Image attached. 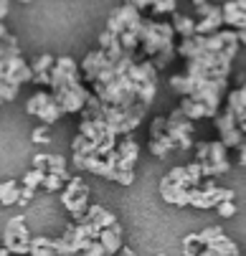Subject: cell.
Instances as JSON below:
<instances>
[{"mask_svg":"<svg viewBox=\"0 0 246 256\" xmlns=\"http://www.w3.org/2000/svg\"><path fill=\"white\" fill-rule=\"evenodd\" d=\"M0 256H13V254H10L8 246H0Z\"/></svg>","mask_w":246,"mask_h":256,"instance_id":"b9f144b4","label":"cell"},{"mask_svg":"<svg viewBox=\"0 0 246 256\" xmlns=\"http://www.w3.org/2000/svg\"><path fill=\"white\" fill-rule=\"evenodd\" d=\"M79 256H107V251H104V246H102V244H99V238H96V241H92V244H89Z\"/></svg>","mask_w":246,"mask_h":256,"instance_id":"836d02e7","label":"cell"},{"mask_svg":"<svg viewBox=\"0 0 246 256\" xmlns=\"http://www.w3.org/2000/svg\"><path fill=\"white\" fill-rule=\"evenodd\" d=\"M117 256H137V254H134V251H132L130 246H122V251H120Z\"/></svg>","mask_w":246,"mask_h":256,"instance_id":"ab89813d","label":"cell"},{"mask_svg":"<svg viewBox=\"0 0 246 256\" xmlns=\"http://www.w3.org/2000/svg\"><path fill=\"white\" fill-rule=\"evenodd\" d=\"M170 23H172L175 33H178V38H193V36L198 33V20L193 16L180 13V10H175L170 16Z\"/></svg>","mask_w":246,"mask_h":256,"instance_id":"44dd1931","label":"cell"},{"mask_svg":"<svg viewBox=\"0 0 246 256\" xmlns=\"http://www.w3.org/2000/svg\"><path fill=\"white\" fill-rule=\"evenodd\" d=\"M68 165H66V158L64 155H51L48 158V170L46 172H56V175H61V178H72V175H68V170H66Z\"/></svg>","mask_w":246,"mask_h":256,"instance_id":"4316f807","label":"cell"},{"mask_svg":"<svg viewBox=\"0 0 246 256\" xmlns=\"http://www.w3.org/2000/svg\"><path fill=\"white\" fill-rule=\"evenodd\" d=\"M44 180H46V170L30 168V170L23 175V180H20V182H23V186H28V188H36V190H38V188L44 186Z\"/></svg>","mask_w":246,"mask_h":256,"instance_id":"484cf974","label":"cell"},{"mask_svg":"<svg viewBox=\"0 0 246 256\" xmlns=\"http://www.w3.org/2000/svg\"><path fill=\"white\" fill-rule=\"evenodd\" d=\"M18 198H20V182L18 180L0 182V203L3 206H18Z\"/></svg>","mask_w":246,"mask_h":256,"instance_id":"603a6c76","label":"cell"},{"mask_svg":"<svg viewBox=\"0 0 246 256\" xmlns=\"http://www.w3.org/2000/svg\"><path fill=\"white\" fill-rule=\"evenodd\" d=\"M196 20H198V33L200 36H208V33H216L221 28H226V20H224V10L221 6L216 3H203L196 8Z\"/></svg>","mask_w":246,"mask_h":256,"instance_id":"4fadbf2b","label":"cell"},{"mask_svg":"<svg viewBox=\"0 0 246 256\" xmlns=\"http://www.w3.org/2000/svg\"><path fill=\"white\" fill-rule=\"evenodd\" d=\"M236 193L231 188L216 186V178H206L203 186L190 190V206L198 210H208V208H216L221 200H234Z\"/></svg>","mask_w":246,"mask_h":256,"instance_id":"52a82bcc","label":"cell"},{"mask_svg":"<svg viewBox=\"0 0 246 256\" xmlns=\"http://www.w3.org/2000/svg\"><path fill=\"white\" fill-rule=\"evenodd\" d=\"M140 162V142L132 140V134L120 137L117 142V168L120 170H134Z\"/></svg>","mask_w":246,"mask_h":256,"instance_id":"5bb4252c","label":"cell"},{"mask_svg":"<svg viewBox=\"0 0 246 256\" xmlns=\"http://www.w3.org/2000/svg\"><path fill=\"white\" fill-rule=\"evenodd\" d=\"M3 36H8V28H6V23L0 20V38H3Z\"/></svg>","mask_w":246,"mask_h":256,"instance_id":"7bdbcfd3","label":"cell"},{"mask_svg":"<svg viewBox=\"0 0 246 256\" xmlns=\"http://www.w3.org/2000/svg\"><path fill=\"white\" fill-rule=\"evenodd\" d=\"M145 16L140 8H134L130 0H124L122 6H117L110 18H107V30H112L117 36V41L122 46L124 54L130 56H140V30H142ZM142 58V56H140Z\"/></svg>","mask_w":246,"mask_h":256,"instance_id":"3957f363","label":"cell"},{"mask_svg":"<svg viewBox=\"0 0 246 256\" xmlns=\"http://www.w3.org/2000/svg\"><path fill=\"white\" fill-rule=\"evenodd\" d=\"M64 186H66V178H61V175H56V172H46V180H44V190H48V193H58V190H64Z\"/></svg>","mask_w":246,"mask_h":256,"instance_id":"f1b7e54d","label":"cell"},{"mask_svg":"<svg viewBox=\"0 0 246 256\" xmlns=\"http://www.w3.org/2000/svg\"><path fill=\"white\" fill-rule=\"evenodd\" d=\"M3 104H6V102H3V99H0V106H3Z\"/></svg>","mask_w":246,"mask_h":256,"instance_id":"7dc6e473","label":"cell"},{"mask_svg":"<svg viewBox=\"0 0 246 256\" xmlns=\"http://www.w3.org/2000/svg\"><path fill=\"white\" fill-rule=\"evenodd\" d=\"M48 158L46 152H38V155H33V168H38V170H48Z\"/></svg>","mask_w":246,"mask_h":256,"instance_id":"d590c367","label":"cell"},{"mask_svg":"<svg viewBox=\"0 0 246 256\" xmlns=\"http://www.w3.org/2000/svg\"><path fill=\"white\" fill-rule=\"evenodd\" d=\"M190 3H193V6L198 8V6H203V3H210V0H190Z\"/></svg>","mask_w":246,"mask_h":256,"instance_id":"ee69618b","label":"cell"},{"mask_svg":"<svg viewBox=\"0 0 246 256\" xmlns=\"http://www.w3.org/2000/svg\"><path fill=\"white\" fill-rule=\"evenodd\" d=\"M54 248H56V254H58V256H79V251H76L72 244H68V241H64L61 236H58V238H54Z\"/></svg>","mask_w":246,"mask_h":256,"instance_id":"1f68e13d","label":"cell"},{"mask_svg":"<svg viewBox=\"0 0 246 256\" xmlns=\"http://www.w3.org/2000/svg\"><path fill=\"white\" fill-rule=\"evenodd\" d=\"M162 178H168L170 182H175V186H180V188H186V190H193V188H198V186H203V180H206V175H203V170H200V165L193 160V162H186V165H175L168 175H162Z\"/></svg>","mask_w":246,"mask_h":256,"instance_id":"7c38bea8","label":"cell"},{"mask_svg":"<svg viewBox=\"0 0 246 256\" xmlns=\"http://www.w3.org/2000/svg\"><path fill=\"white\" fill-rule=\"evenodd\" d=\"M158 256H165V254H158Z\"/></svg>","mask_w":246,"mask_h":256,"instance_id":"c3c4849f","label":"cell"},{"mask_svg":"<svg viewBox=\"0 0 246 256\" xmlns=\"http://www.w3.org/2000/svg\"><path fill=\"white\" fill-rule=\"evenodd\" d=\"M72 152L74 155H96V144L86 134L76 132V137L72 140Z\"/></svg>","mask_w":246,"mask_h":256,"instance_id":"d4e9b609","label":"cell"},{"mask_svg":"<svg viewBox=\"0 0 246 256\" xmlns=\"http://www.w3.org/2000/svg\"><path fill=\"white\" fill-rule=\"evenodd\" d=\"M48 89L56 96V102L61 104L64 114H82L89 96H92V89L86 86V82L82 76V68L72 56L56 58Z\"/></svg>","mask_w":246,"mask_h":256,"instance_id":"6da1fadb","label":"cell"},{"mask_svg":"<svg viewBox=\"0 0 246 256\" xmlns=\"http://www.w3.org/2000/svg\"><path fill=\"white\" fill-rule=\"evenodd\" d=\"M0 206H3V203H0Z\"/></svg>","mask_w":246,"mask_h":256,"instance_id":"681fc988","label":"cell"},{"mask_svg":"<svg viewBox=\"0 0 246 256\" xmlns=\"http://www.w3.org/2000/svg\"><path fill=\"white\" fill-rule=\"evenodd\" d=\"M130 3H132L134 8H140V10H150V8L155 6V0H130Z\"/></svg>","mask_w":246,"mask_h":256,"instance_id":"8d00e7d4","label":"cell"},{"mask_svg":"<svg viewBox=\"0 0 246 256\" xmlns=\"http://www.w3.org/2000/svg\"><path fill=\"white\" fill-rule=\"evenodd\" d=\"M61 206L68 210V216H72L74 221H82V218L86 216V210L92 206L89 203V186L79 175L66 180V186L61 190Z\"/></svg>","mask_w":246,"mask_h":256,"instance_id":"5b68a950","label":"cell"},{"mask_svg":"<svg viewBox=\"0 0 246 256\" xmlns=\"http://www.w3.org/2000/svg\"><path fill=\"white\" fill-rule=\"evenodd\" d=\"M238 44L246 48V28H244V30H238Z\"/></svg>","mask_w":246,"mask_h":256,"instance_id":"60d3db41","label":"cell"},{"mask_svg":"<svg viewBox=\"0 0 246 256\" xmlns=\"http://www.w3.org/2000/svg\"><path fill=\"white\" fill-rule=\"evenodd\" d=\"M236 162H238L241 168H246V142L238 148V158H236Z\"/></svg>","mask_w":246,"mask_h":256,"instance_id":"f35d334b","label":"cell"},{"mask_svg":"<svg viewBox=\"0 0 246 256\" xmlns=\"http://www.w3.org/2000/svg\"><path fill=\"white\" fill-rule=\"evenodd\" d=\"M82 221H89L92 226H96V228L102 231V228H107V226H114V224H117V216H114L107 206L92 203L89 210H86V216L82 218Z\"/></svg>","mask_w":246,"mask_h":256,"instance_id":"e0dca14e","label":"cell"},{"mask_svg":"<svg viewBox=\"0 0 246 256\" xmlns=\"http://www.w3.org/2000/svg\"><path fill=\"white\" fill-rule=\"evenodd\" d=\"M8 10H10V0H0V20H6Z\"/></svg>","mask_w":246,"mask_h":256,"instance_id":"74e56055","label":"cell"},{"mask_svg":"<svg viewBox=\"0 0 246 256\" xmlns=\"http://www.w3.org/2000/svg\"><path fill=\"white\" fill-rule=\"evenodd\" d=\"M99 244L104 246V251H107V256H117L120 251H122V226H120V221L114 224V226H107V228H102V234H99Z\"/></svg>","mask_w":246,"mask_h":256,"instance_id":"d6986e66","label":"cell"},{"mask_svg":"<svg viewBox=\"0 0 246 256\" xmlns=\"http://www.w3.org/2000/svg\"><path fill=\"white\" fill-rule=\"evenodd\" d=\"M198 256H241V251H238L236 241H231V238L224 234L221 238L206 244V246L198 251Z\"/></svg>","mask_w":246,"mask_h":256,"instance_id":"2e32d148","label":"cell"},{"mask_svg":"<svg viewBox=\"0 0 246 256\" xmlns=\"http://www.w3.org/2000/svg\"><path fill=\"white\" fill-rule=\"evenodd\" d=\"M168 120V132L170 137L178 142V148L180 150H193L196 148V142H193V132H196V124L193 120H188L183 112H180V106L178 109H172L170 114H165Z\"/></svg>","mask_w":246,"mask_h":256,"instance_id":"8fae6325","label":"cell"},{"mask_svg":"<svg viewBox=\"0 0 246 256\" xmlns=\"http://www.w3.org/2000/svg\"><path fill=\"white\" fill-rule=\"evenodd\" d=\"M33 196H36V188H28L20 182V198H18V206H28L33 200Z\"/></svg>","mask_w":246,"mask_h":256,"instance_id":"e575fe53","label":"cell"},{"mask_svg":"<svg viewBox=\"0 0 246 256\" xmlns=\"http://www.w3.org/2000/svg\"><path fill=\"white\" fill-rule=\"evenodd\" d=\"M140 56L148 58L158 71L172 64V58L178 56V33L170 20L145 18L140 30Z\"/></svg>","mask_w":246,"mask_h":256,"instance_id":"7a4b0ae2","label":"cell"},{"mask_svg":"<svg viewBox=\"0 0 246 256\" xmlns=\"http://www.w3.org/2000/svg\"><path fill=\"white\" fill-rule=\"evenodd\" d=\"M226 109H231V112H234L238 127H241L244 134H246V84H241L238 89L228 92V96H226Z\"/></svg>","mask_w":246,"mask_h":256,"instance_id":"9a60e30c","label":"cell"},{"mask_svg":"<svg viewBox=\"0 0 246 256\" xmlns=\"http://www.w3.org/2000/svg\"><path fill=\"white\" fill-rule=\"evenodd\" d=\"M236 3H238V6H241V8L246 10V0H236Z\"/></svg>","mask_w":246,"mask_h":256,"instance_id":"f6af8a7d","label":"cell"},{"mask_svg":"<svg viewBox=\"0 0 246 256\" xmlns=\"http://www.w3.org/2000/svg\"><path fill=\"white\" fill-rule=\"evenodd\" d=\"M196 162L200 165L206 178H218L226 175L231 170V160H228V148L221 140L214 142H198L196 144Z\"/></svg>","mask_w":246,"mask_h":256,"instance_id":"277c9868","label":"cell"},{"mask_svg":"<svg viewBox=\"0 0 246 256\" xmlns=\"http://www.w3.org/2000/svg\"><path fill=\"white\" fill-rule=\"evenodd\" d=\"M18 3H30V0H18Z\"/></svg>","mask_w":246,"mask_h":256,"instance_id":"bcb514c9","label":"cell"},{"mask_svg":"<svg viewBox=\"0 0 246 256\" xmlns=\"http://www.w3.org/2000/svg\"><path fill=\"white\" fill-rule=\"evenodd\" d=\"M214 124H216L218 140L226 144L228 150H238L241 144L246 142V134H244V130L238 127V122H236V117H234L231 109H224V112H218V114L214 117Z\"/></svg>","mask_w":246,"mask_h":256,"instance_id":"30bf717a","label":"cell"},{"mask_svg":"<svg viewBox=\"0 0 246 256\" xmlns=\"http://www.w3.org/2000/svg\"><path fill=\"white\" fill-rule=\"evenodd\" d=\"M26 112L30 114V117H36L41 124H56L61 117H64V109H61V104L56 102V96L51 94V89H41V92H36L28 102H26Z\"/></svg>","mask_w":246,"mask_h":256,"instance_id":"8992f818","label":"cell"},{"mask_svg":"<svg viewBox=\"0 0 246 256\" xmlns=\"http://www.w3.org/2000/svg\"><path fill=\"white\" fill-rule=\"evenodd\" d=\"M180 112H183L188 120H193V122H198V120H210L206 104H200V102L193 99V96H180Z\"/></svg>","mask_w":246,"mask_h":256,"instance_id":"7402d4cb","label":"cell"},{"mask_svg":"<svg viewBox=\"0 0 246 256\" xmlns=\"http://www.w3.org/2000/svg\"><path fill=\"white\" fill-rule=\"evenodd\" d=\"M221 10H224L226 28H234V30H244L246 28V10L236 3V0H226V3H221Z\"/></svg>","mask_w":246,"mask_h":256,"instance_id":"ffe728a7","label":"cell"},{"mask_svg":"<svg viewBox=\"0 0 246 256\" xmlns=\"http://www.w3.org/2000/svg\"><path fill=\"white\" fill-rule=\"evenodd\" d=\"M54 64H56V58H54L51 54H41V56L33 58V61H30V68H33V82L48 86V84H51V71H54Z\"/></svg>","mask_w":246,"mask_h":256,"instance_id":"ac0fdd59","label":"cell"},{"mask_svg":"<svg viewBox=\"0 0 246 256\" xmlns=\"http://www.w3.org/2000/svg\"><path fill=\"white\" fill-rule=\"evenodd\" d=\"M148 148H150V152H152L155 158H160V160H165V158H168L170 152H175V150H180L178 142H175V140L170 137V132H168V120H165V117H152Z\"/></svg>","mask_w":246,"mask_h":256,"instance_id":"9c48e42d","label":"cell"},{"mask_svg":"<svg viewBox=\"0 0 246 256\" xmlns=\"http://www.w3.org/2000/svg\"><path fill=\"white\" fill-rule=\"evenodd\" d=\"M216 213H218L221 218H234V216H236V203H234V200H221V203L216 206Z\"/></svg>","mask_w":246,"mask_h":256,"instance_id":"d6a6232c","label":"cell"},{"mask_svg":"<svg viewBox=\"0 0 246 256\" xmlns=\"http://www.w3.org/2000/svg\"><path fill=\"white\" fill-rule=\"evenodd\" d=\"M196 236H198V244H200V246H206V244H210V241L221 238V236H224V228H221V226H206V228H203V231H198Z\"/></svg>","mask_w":246,"mask_h":256,"instance_id":"83f0119b","label":"cell"},{"mask_svg":"<svg viewBox=\"0 0 246 256\" xmlns=\"http://www.w3.org/2000/svg\"><path fill=\"white\" fill-rule=\"evenodd\" d=\"M28 256H58L56 248H54V238L36 236V238L30 241V254Z\"/></svg>","mask_w":246,"mask_h":256,"instance_id":"cb8c5ba5","label":"cell"},{"mask_svg":"<svg viewBox=\"0 0 246 256\" xmlns=\"http://www.w3.org/2000/svg\"><path fill=\"white\" fill-rule=\"evenodd\" d=\"M30 241H33V236L28 234L26 218L13 216L6 224V231H3V246H8L13 256H28L30 254Z\"/></svg>","mask_w":246,"mask_h":256,"instance_id":"ba28073f","label":"cell"},{"mask_svg":"<svg viewBox=\"0 0 246 256\" xmlns=\"http://www.w3.org/2000/svg\"><path fill=\"white\" fill-rule=\"evenodd\" d=\"M30 140H33V144H48V142H51V132H48V124H38L36 130L30 132Z\"/></svg>","mask_w":246,"mask_h":256,"instance_id":"4dcf8cb0","label":"cell"},{"mask_svg":"<svg viewBox=\"0 0 246 256\" xmlns=\"http://www.w3.org/2000/svg\"><path fill=\"white\" fill-rule=\"evenodd\" d=\"M180 246H183V256H198V251L203 248V246L198 244V236H196V234H188V236H183Z\"/></svg>","mask_w":246,"mask_h":256,"instance_id":"f546056e","label":"cell"}]
</instances>
